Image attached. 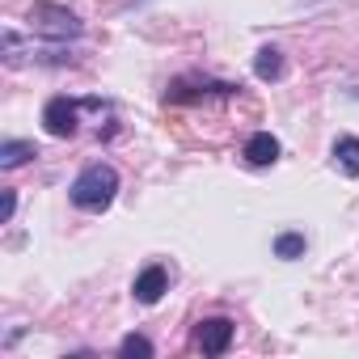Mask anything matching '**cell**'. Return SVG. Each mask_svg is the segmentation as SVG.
Returning <instances> with one entry per match:
<instances>
[{
	"label": "cell",
	"mask_w": 359,
	"mask_h": 359,
	"mask_svg": "<svg viewBox=\"0 0 359 359\" xmlns=\"http://www.w3.org/2000/svg\"><path fill=\"white\" fill-rule=\"evenodd\" d=\"M114 195H118V173H114V165H102V161L81 169L72 182V203L81 212H106L114 203Z\"/></svg>",
	"instance_id": "cell-1"
},
{
	"label": "cell",
	"mask_w": 359,
	"mask_h": 359,
	"mask_svg": "<svg viewBox=\"0 0 359 359\" xmlns=\"http://www.w3.org/2000/svg\"><path fill=\"white\" fill-rule=\"evenodd\" d=\"M30 26H34V34L55 39V43H64V39H76V34H81V18H76V13H68L64 5H47V0H39V5L30 9Z\"/></svg>",
	"instance_id": "cell-2"
},
{
	"label": "cell",
	"mask_w": 359,
	"mask_h": 359,
	"mask_svg": "<svg viewBox=\"0 0 359 359\" xmlns=\"http://www.w3.org/2000/svg\"><path fill=\"white\" fill-rule=\"evenodd\" d=\"M76 123H81V102H72V97H51V102L43 106V127H47V135L68 140V135H76Z\"/></svg>",
	"instance_id": "cell-3"
},
{
	"label": "cell",
	"mask_w": 359,
	"mask_h": 359,
	"mask_svg": "<svg viewBox=\"0 0 359 359\" xmlns=\"http://www.w3.org/2000/svg\"><path fill=\"white\" fill-rule=\"evenodd\" d=\"M233 321L229 317H208V321H199V330H195V346L203 351V355H224L229 346H233Z\"/></svg>",
	"instance_id": "cell-4"
},
{
	"label": "cell",
	"mask_w": 359,
	"mask_h": 359,
	"mask_svg": "<svg viewBox=\"0 0 359 359\" xmlns=\"http://www.w3.org/2000/svg\"><path fill=\"white\" fill-rule=\"evenodd\" d=\"M165 287H169V275H165V266H144L140 275H135V300L140 304H156L161 296H165Z\"/></svg>",
	"instance_id": "cell-5"
},
{
	"label": "cell",
	"mask_w": 359,
	"mask_h": 359,
	"mask_svg": "<svg viewBox=\"0 0 359 359\" xmlns=\"http://www.w3.org/2000/svg\"><path fill=\"white\" fill-rule=\"evenodd\" d=\"M245 161L258 165V169H262V165H275V161H279V140H275L271 131H254V135L245 140Z\"/></svg>",
	"instance_id": "cell-6"
},
{
	"label": "cell",
	"mask_w": 359,
	"mask_h": 359,
	"mask_svg": "<svg viewBox=\"0 0 359 359\" xmlns=\"http://www.w3.org/2000/svg\"><path fill=\"white\" fill-rule=\"evenodd\" d=\"M334 165L346 177H359V135H338L334 140Z\"/></svg>",
	"instance_id": "cell-7"
},
{
	"label": "cell",
	"mask_w": 359,
	"mask_h": 359,
	"mask_svg": "<svg viewBox=\"0 0 359 359\" xmlns=\"http://www.w3.org/2000/svg\"><path fill=\"white\" fill-rule=\"evenodd\" d=\"M30 156H39V148L30 140H5V144H0V169H18Z\"/></svg>",
	"instance_id": "cell-8"
},
{
	"label": "cell",
	"mask_w": 359,
	"mask_h": 359,
	"mask_svg": "<svg viewBox=\"0 0 359 359\" xmlns=\"http://www.w3.org/2000/svg\"><path fill=\"white\" fill-rule=\"evenodd\" d=\"M254 72H258V81H279L283 76V51L279 47H262L254 55Z\"/></svg>",
	"instance_id": "cell-9"
},
{
	"label": "cell",
	"mask_w": 359,
	"mask_h": 359,
	"mask_svg": "<svg viewBox=\"0 0 359 359\" xmlns=\"http://www.w3.org/2000/svg\"><path fill=\"white\" fill-rule=\"evenodd\" d=\"M275 254L279 258H300L304 254V233H279L275 237Z\"/></svg>",
	"instance_id": "cell-10"
},
{
	"label": "cell",
	"mask_w": 359,
	"mask_h": 359,
	"mask_svg": "<svg viewBox=\"0 0 359 359\" xmlns=\"http://www.w3.org/2000/svg\"><path fill=\"white\" fill-rule=\"evenodd\" d=\"M118 355H156V346H152L144 334H127V338L118 342Z\"/></svg>",
	"instance_id": "cell-11"
},
{
	"label": "cell",
	"mask_w": 359,
	"mask_h": 359,
	"mask_svg": "<svg viewBox=\"0 0 359 359\" xmlns=\"http://www.w3.org/2000/svg\"><path fill=\"white\" fill-rule=\"evenodd\" d=\"M13 212H18V195L5 191V220H13Z\"/></svg>",
	"instance_id": "cell-12"
}]
</instances>
